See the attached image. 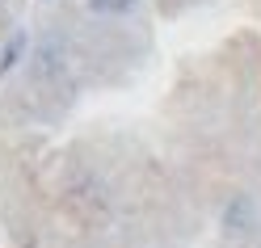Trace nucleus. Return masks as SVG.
Returning a JSON list of instances; mask_svg holds the SVG:
<instances>
[{
    "label": "nucleus",
    "instance_id": "1",
    "mask_svg": "<svg viewBox=\"0 0 261 248\" xmlns=\"http://www.w3.org/2000/svg\"><path fill=\"white\" fill-rule=\"evenodd\" d=\"M89 5H93L97 13H122V9L135 5V0H89Z\"/></svg>",
    "mask_w": 261,
    "mask_h": 248
}]
</instances>
